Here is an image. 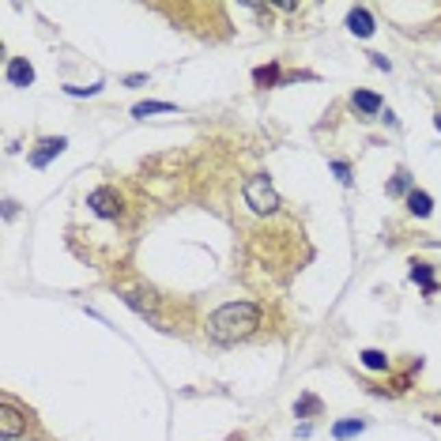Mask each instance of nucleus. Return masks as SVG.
<instances>
[{"mask_svg": "<svg viewBox=\"0 0 441 441\" xmlns=\"http://www.w3.org/2000/svg\"><path fill=\"white\" fill-rule=\"evenodd\" d=\"M253 84L257 87H272V84H279V64H260L257 72H253Z\"/></svg>", "mask_w": 441, "mask_h": 441, "instance_id": "12", "label": "nucleus"}, {"mask_svg": "<svg viewBox=\"0 0 441 441\" xmlns=\"http://www.w3.org/2000/svg\"><path fill=\"white\" fill-rule=\"evenodd\" d=\"M403 189H407V177L396 174V177H392V185H388V192H403Z\"/></svg>", "mask_w": 441, "mask_h": 441, "instance_id": "18", "label": "nucleus"}, {"mask_svg": "<svg viewBox=\"0 0 441 441\" xmlns=\"http://www.w3.org/2000/svg\"><path fill=\"white\" fill-rule=\"evenodd\" d=\"M257 328H260V310L253 302H227L207 320V332L215 340H242V336H253Z\"/></svg>", "mask_w": 441, "mask_h": 441, "instance_id": "1", "label": "nucleus"}, {"mask_svg": "<svg viewBox=\"0 0 441 441\" xmlns=\"http://www.w3.org/2000/svg\"><path fill=\"white\" fill-rule=\"evenodd\" d=\"M407 212H411V215H418V219H426V215L433 212V200H430V192H423V189H411V192H407Z\"/></svg>", "mask_w": 441, "mask_h": 441, "instance_id": "9", "label": "nucleus"}, {"mask_svg": "<svg viewBox=\"0 0 441 441\" xmlns=\"http://www.w3.org/2000/svg\"><path fill=\"white\" fill-rule=\"evenodd\" d=\"M358 358H362V366H366V370H377V373H385L388 370V355H381V351H362V355H358Z\"/></svg>", "mask_w": 441, "mask_h": 441, "instance_id": "14", "label": "nucleus"}, {"mask_svg": "<svg viewBox=\"0 0 441 441\" xmlns=\"http://www.w3.org/2000/svg\"><path fill=\"white\" fill-rule=\"evenodd\" d=\"M411 279H415L426 294H438V279H433V268L430 264H418V260H415V264H411Z\"/></svg>", "mask_w": 441, "mask_h": 441, "instance_id": "10", "label": "nucleus"}, {"mask_svg": "<svg viewBox=\"0 0 441 441\" xmlns=\"http://www.w3.org/2000/svg\"><path fill=\"white\" fill-rule=\"evenodd\" d=\"M8 84L12 87H31L34 84V68L27 64V57H12L8 61Z\"/></svg>", "mask_w": 441, "mask_h": 441, "instance_id": "6", "label": "nucleus"}, {"mask_svg": "<svg viewBox=\"0 0 441 441\" xmlns=\"http://www.w3.org/2000/svg\"><path fill=\"white\" fill-rule=\"evenodd\" d=\"M433 125H438V129H441V114H438V117H433Z\"/></svg>", "mask_w": 441, "mask_h": 441, "instance_id": "20", "label": "nucleus"}, {"mask_svg": "<svg viewBox=\"0 0 441 441\" xmlns=\"http://www.w3.org/2000/svg\"><path fill=\"white\" fill-rule=\"evenodd\" d=\"M64 91H68L72 99H84V94H99V84L94 87H64Z\"/></svg>", "mask_w": 441, "mask_h": 441, "instance_id": "17", "label": "nucleus"}, {"mask_svg": "<svg viewBox=\"0 0 441 441\" xmlns=\"http://www.w3.org/2000/svg\"><path fill=\"white\" fill-rule=\"evenodd\" d=\"M332 170H336V177H340L343 185L351 181V166H347V162H343V159H336V162H332Z\"/></svg>", "mask_w": 441, "mask_h": 441, "instance_id": "16", "label": "nucleus"}, {"mask_svg": "<svg viewBox=\"0 0 441 441\" xmlns=\"http://www.w3.org/2000/svg\"><path fill=\"white\" fill-rule=\"evenodd\" d=\"M373 57V68H381V72H388V61H385V57H381V53H370Z\"/></svg>", "mask_w": 441, "mask_h": 441, "instance_id": "19", "label": "nucleus"}, {"mask_svg": "<svg viewBox=\"0 0 441 441\" xmlns=\"http://www.w3.org/2000/svg\"><path fill=\"white\" fill-rule=\"evenodd\" d=\"M362 430H366L362 418H343V423L332 426V438L336 441H347V438H355V433H362Z\"/></svg>", "mask_w": 441, "mask_h": 441, "instance_id": "11", "label": "nucleus"}, {"mask_svg": "<svg viewBox=\"0 0 441 441\" xmlns=\"http://www.w3.org/2000/svg\"><path fill=\"white\" fill-rule=\"evenodd\" d=\"M317 411H320V400H317V396H302V400L294 403V415H298V418H310V415H317Z\"/></svg>", "mask_w": 441, "mask_h": 441, "instance_id": "15", "label": "nucleus"}, {"mask_svg": "<svg viewBox=\"0 0 441 441\" xmlns=\"http://www.w3.org/2000/svg\"><path fill=\"white\" fill-rule=\"evenodd\" d=\"M64 147H68V140H64V136H49V140H42V144H38V151H31V166H49V162H53L57 159V155H61L64 151Z\"/></svg>", "mask_w": 441, "mask_h": 441, "instance_id": "5", "label": "nucleus"}, {"mask_svg": "<svg viewBox=\"0 0 441 441\" xmlns=\"http://www.w3.org/2000/svg\"><path fill=\"white\" fill-rule=\"evenodd\" d=\"M347 27H351V34H358V38H370L373 34V16L366 8H351L347 12Z\"/></svg>", "mask_w": 441, "mask_h": 441, "instance_id": "8", "label": "nucleus"}, {"mask_svg": "<svg viewBox=\"0 0 441 441\" xmlns=\"http://www.w3.org/2000/svg\"><path fill=\"white\" fill-rule=\"evenodd\" d=\"M245 204H249V212H257V215L279 212V192L272 189L268 174H253L249 181H245Z\"/></svg>", "mask_w": 441, "mask_h": 441, "instance_id": "2", "label": "nucleus"}, {"mask_svg": "<svg viewBox=\"0 0 441 441\" xmlns=\"http://www.w3.org/2000/svg\"><path fill=\"white\" fill-rule=\"evenodd\" d=\"M351 106H355L362 117H377L385 102H381V94H373V91H355L351 94Z\"/></svg>", "mask_w": 441, "mask_h": 441, "instance_id": "7", "label": "nucleus"}, {"mask_svg": "<svg viewBox=\"0 0 441 441\" xmlns=\"http://www.w3.org/2000/svg\"><path fill=\"white\" fill-rule=\"evenodd\" d=\"M147 114H174V102H140V106H132V117H147Z\"/></svg>", "mask_w": 441, "mask_h": 441, "instance_id": "13", "label": "nucleus"}, {"mask_svg": "<svg viewBox=\"0 0 441 441\" xmlns=\"http://www.w3.org/2000/svg\"><path fill=\"white\" fill-rule=\"evenodd\" d=\"M87 207H91L94 215H102V219H117V215H121V197L102 185V189H94L91 197H87Z\"/></svg>", "mask_w": 441, "mask_h": 441, "instance_id": "4", "label": "nucleus"}, {"mask_svg": "<svg viewBox=\"0 0 441 441\" xmlns=\"http://www.w3.org/2000/svg\"><path fill=\"white\" fill-rule=\"evenodd\" d=\"M0 403H4V415H0V438L4 441H16L27 433V411H19V403L12 400V396H0Z\"/></svg>", "mask_w": 441, "mask_h": 441, "instance_id": "3", "label": "nucleus"}]
</instances>
